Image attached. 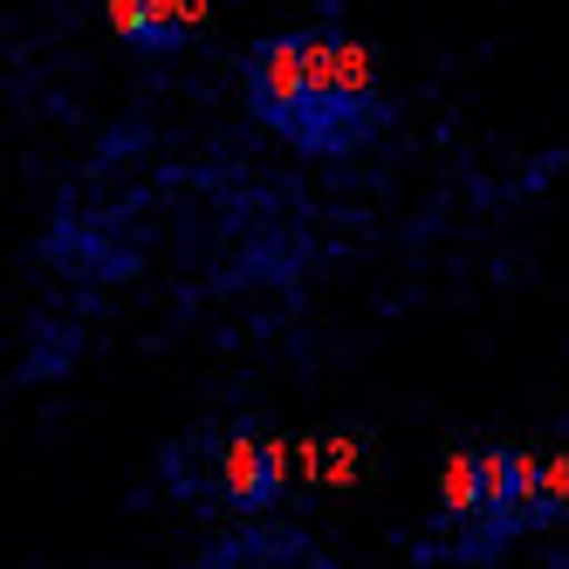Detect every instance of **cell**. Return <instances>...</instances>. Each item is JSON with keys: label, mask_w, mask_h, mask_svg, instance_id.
Returning a JSON list of instances; mask_svg holds the SVG:
<instances>
[{"label": "cell", "mask_w": 569, "mask_h": 569, "mask_svg": "<svg viewBox=\"0 0 569 569\" xmlns=\"http://www.w3.org/2000/svg\"><path fill=\"white\" fill-rule=\"evenodd\" d=\"M378 117H385V97H378L371 49L357 34H343L337 21L309 28V131H302V151H316V158L357 151L378 131Z\"/></svg>", "instance_id": "6da1fadb"}, {"label": "cell", "mask_w": 569, "mask_h": 569, "mask_svg": "<svg viewBox=\"0 0 569 569\" xmlns=\"http://www.w3.org/2000/svg\"><path fill=\"white\" fill-rule=\"evenodd\" d=\"M248 103L254 117L302 151L309 131V34H261L248 49Z\"/></svg>", "instance_id": "7a4b0ae2"}, {"label": "cell", "mask_w": 569, "mask_h": 569, "mask_svg": "<svg viewBox=\"0 0 569 569\" xmlns=\"http://www.w3.org/2000/svg\"><path fill=\"white\" fill-rule=\"evenodd\" d=\"M281 487H289V446L254 426H233L213 453V495L233 515H261V508H274Z\"/></svg>", "instance_id": "3957f363"}, {"label": "cell", "mask_w": 569, "mask_h": 569, "mask_svg": "<svg viewBox=\"0 0 569 569\" xmlns=\"http://www.w3.org/2000/svg\"><path fill=\"white\" fill-rule=\"evenodd\" d=\"M480 501H487L480 453H453L439 467V521H453L460 556H473V542H480Z\"/></svg>", "instance_id": "277c9868"}, {"label": "cell", "mask_w": 569, "mask_h": 569, "mask_svg": "<svg viewBox=\"0 0 569 569\" xmlns=\"http://www.w3.org/2000/svg\"><path fill=\"white\" fill-rule=\"evenodd\" d=\"M186 0H144V49L151 56H166V49H179L186 42Z\"/></svg>", "instance_id": "5b68a950"}, {"label": "cell", "mask_w": 569, "mask_h": 569, "mask_svg": "<svg viewBox=\"0 0 569 569\" xmlns=\"http://www.w3.org/2000/svg\"><path fill=\"white\" fill-rule=\"evenodd\" d=\"M110 28L144 49V0H110Z\"/></svg>", "instance_id": "8992f818"}, {"label": "cell", "mask_w": 569, "mask_h": 569, "mask_svg": "<svg viewBox=\"0 0 569 569\" xmlns=\"http://www.w3.org/2000/svg\"><path fill=\"white\" fill-rule=\"evenodd\" d=\"M549 501L569 508V460H549Z\"/></svg>", "instance_id": "52a82bcc"}]
</instances>
